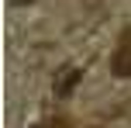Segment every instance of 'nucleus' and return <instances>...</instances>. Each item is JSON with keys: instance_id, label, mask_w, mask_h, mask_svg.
Returning <instances> with one entry per match:
<instances>
[{"instance_id": "obj_1", "label": "nucleus", "mask_w": 131, "mask_h": 128, "mask_svg": "<svg viewBox=\"0 0 131 128\" xmlns=\"http://www.w3.org/2000/svg\"><path fill=\"white\" fill-rule=\"evenodd\" d=\"M111 73H114V76H124V80H131V28L121 35L117 48H114V55H111Z\"/></svg>"}, {"instance_id": "obj_2", "label": "nucleus", "mask_w": 131, "mask_h": 128, "mask_svg": "<svg viewBox=\"0 0 131 128\" xmlns=\"http://www.w3.org/2000/svg\"><path fill=\"white\" fill-rule=\"evenodd\" d=\"M76 80H79V73H76V69H69V76H59V83H55V90H59V94H66V90H69V87H72Z\"/></svg>"}, {"instance_id": "obj_3", "label": "nucleus", "mask_w": 131, "mask_h": 128, "mask_svg": "<svg viewBox=\"0 0 131 128\" xmlns=\"http://www.w3.org/2000/svg\"><path fill=\"white\" fill-rule=\"evenodd\" d=\"M10 4H14V7H24V4H31V0H10Z\"/></svg>"}]
</instances>
